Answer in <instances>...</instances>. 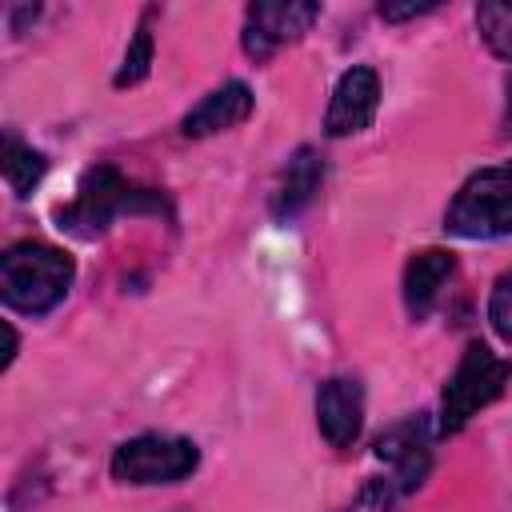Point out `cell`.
<instances>
[{
    "label": "cell",
    "mask_w": 512,
    "mask_h": 512,
    "mask_svg": "<svg viewBox=\"0 0 512 512\" xmlns=\"http://www.w3.org/2000/svg\"><path fill=\"white\" fill-rule=\"evenodd\" d=\"M124 212L128 216H140V212L172 216L168 200L156 188H136L112 164H96L80 176L76 196L64 208H56V228L76 236V240H100L112 228V220Z\"/></svg>",
    "instance_id": "6da1fadb"
},
{
    "label": "cell",
    "mask_w": 512,
    "mask_h": 512,
    "mask_svg": "<svg viewBox=\"0 0 512 512\" xmlns=\"http://www.w3.org/2000/svg\"><path fill=\"white\" fill-rule=\"evenodd\" d=\"M76 260L64 248L20 240L0 256V296L20 316H48L72 288Z\"/></svg>",
    "instance_id": "7a4b0ae2"
},
{
    "label": "cell",
    "mask_w": 512,
    "mask_h": 512,
    "mask_svg": "<svg viewBox=\"0 0 512 512\" xmlns=\"http://www.w3.org/2000/svg\"><path fill=\"white\" fill-rule=\"evenodd\" d=\"M508 380H512V360H504V356H496L488 344L472 340V344L460 352L452 376L444 380L436 432H440V436L460 432L480 408H488L492 400L504 396Z\"/></svg>",
    "instance_id": "3957f363"
},
{
    "label": "cell",
    "mask_w": 512,
    "mask_h": 512,
    "mask_svg": "<svg viewBox=\"0 0 512 512\" xmlns=\"http://www.w3.org/2000/svg\"><path fill=\"white\" fill-rule=\"evenodd\" d=\"M444 232L460 240H500L512 232V160L472 172L444 212Z\"/></svg>",
    "instance_id": "277c9868"
},
{
    "label": "cell",
    "mask_w": 512,
    "mask_h": 512,
    "mask_svg": "<svg viewBox=\"0 0 512 512\" xmlns=\"http://www.w3.org/2000/svg\"><path fill=\"white\" fill-rule=\"evenodd\" d=\"M200 468V448L188 436H160L144 432L124 440L112 452V476L132 488H156V484H180Z\"/></svg>",
    "instance_id": "5b68a950"
},
{
    "label": "cell",
    "mask_w": 512,
    "mask_h": 512,
    "mask_svg": "<svg viewBox=\"0 0 512 512\" xmlns=\"http://www.w3.org/2000/svg\"><path fill=\"white\" fill-rule=\"evenodd\" d=\"M316 20H320V4H312V0H260V4H248V12H244L240 44H244L248 60L264 64L284 44L300 40Z\"/></svg>",
    "instance_id": "8992f818"
},
{
    "label": "cell",
    "mask_w": 512,
    "mask_h": 512,
    "mask_svg": "<svg viewBox=\"0 0 512 512\" xmlns=\"http://www.w3.org/2000/svg\"><path fill=\"white\" fill-rule=\"evenodd\" d=\"M376 460L388 464V476H392V484L404 496L416 492L428 480V468H432V428H428V416L416 412V416H404L392 428H384L376 436Z\"/></svg>",
    "instance_id": "52a82bcc"
},
{
    "label": "cell",
    "mask_w": 512,
    "mask_h": 512,
    "mask_svg": "<svg viewBox=\"0 0 512 512\" xmlns=\"http://www.w3.org/2000/svg\"><path fill=\"white\" fill-rule=\"evenodd\" d=\"M376 108H380V76H376V68L352 64L332 88V100H328V112H324V132L336 136V140L340 136H356L376 120Z\"/></svg>",
    "instance_id": "ba28073f"
},
{
    "label": "cell",
    "mask_w": 512,
    "mask_h": 512,
    "mask_svg": "<svg viewBox=\"0 0 512 512\" xmlns=\"http://www.w3.org/2000/svg\"><path fill=\"white\" fill-rule=\"evenodd\" d=\"M316 428L332 448H352L364 428V388L356 376H332L316 392Z\"/></svg>",
    "instance_id": "9c48e42d"
},
{
    "label": "cell",
    "mask_w": 512,
    "mask_h": 512,
    "mask_svg": "<svg viewBox=\"0 0 512 512\" xmlns=\"http://www.w3.org/2000/svg\"><path fill=\"white\" fill-rule=\"evenodd\" d=\"M256 108V96L244 80H224L220 88H212L192 112H184L180 120V136L188 140H204V136H216V132H228L236 124H244Z\"/></svg>",
    "instance_id": "30bf717a"
},
{
    "label": "cell",
    "mask_w": 512,
    "mask_h": 512,
    "mask_svg": "<svg viewBox=\"0 0 512 512\" xmlns=\"http://www.w3.org/2000/svg\"><path fill=\"white\" fill-rule=\"evenodd\" d=\"M320 180H324V156H320L316 148L300 144V148L288 156V164L280 168L276 184H272V200H268L272 220H280V224L296 220V216L312 204V196L320 192Z\"/></svg>",
    "instance_id": "8fae6325"
},
{
    "label": "cell",
    "mask_w": 512,
    "mask_h": 512,
    "mask_svg": "<svg viewBox=\"0 0 512 512\" xmlns=\"http://www.w3.org/2000/svg\"><path fill=\"white\" fill-rule=\"evenodd\" d=\"M456 272V256L448 248H424L412 252V260L404 264V308L412 320H428V312L440 300V288L452 280Z\"/></svg>",
    "instance_id": "7c38bea8"
},
{
    "label": "cell",
    "mask_w": 512,
    "mask_h": 512,
    "mask_svg": "<svg viewBox=\"0 0 512 512\" xmlns=\"http://www.w3.org/2000/svg\"><path fill=\"white\" fill-rule=\"evenodd\" d=\"M0 172H4V184H8L16 196H28V192L44 180L48 160H44V152H36L32 144H24V140H16V136H4Z\"/></svg>",
    "instance_id": "4fadbf2b"
},
{
    "label": "cell",
    "mask_w": 512,
    "mask_h": 512,
    "mask_svg": "<svg viewBox=\"0 0 512 512\" xmlns=\"http://www.w3.org/2000/svg\"><path fill=\"white\" fill-rule=\"evenodd\" d=\"M148 20H152V8L140 16V24H136L128 48H124V60H120L116 80H112L116 88H132V84H140V80L152 72V52H156V44H152V28H148Z\"/></svg>",
    "instance_id": "5bb4252c"
},
{
    "label": "cell",
    "mask_w": 512,
    "mask_h": 512,
    "mask_svg": "<svg viewBox=\"0 0 512 512\" xmlns=\"http://www.w3.org/2000/svg\"><path fill=\"white\" fill-rule=\"evenodd\" d=\"M476 28L484 36V44L512 64V4L508 0H484L476 4Z\"/></svg>",
    "instance_id": "9a60e30c"
},
{
    "label": "cell",
    "mask_w": 512,
    "mask_h": 512,
    "mask_svg": "<svg viewBox=\"0 0 512 512\" xmlns=\"http://www.w3.org/2000/svg\"><path fill=\"white\" fill-rule=\"evenodd\" d=\"M400 496H404V492L392 484V476H372V480L356 492V500H352L348 508H340V512H396Z\"/></svg>",
    "instance_id": "2e32d148"
},
{
    "label": "cell",
    "mask_w": 512,
    "mask_h": 512,
    "mask_svg": "<svg viewBox=\"0 0 512 512\" xmlns=\"http://www.w3.org/2000/svg\"><path fill=\"white\" fill-rule=\"evenodd\" d=\"M488 324L500 340L512 344V272L496 276L492 284V296H488Z\"/></svg>",
    "instance_id": "e0dca14e"
},
{
    "label": "cell",
    "mask_w": 512,
    "mask_h": 512,
    "mask_svg": "<svg viewBox=\"0 0 512 512\" xmlns=\"http://www.w3.org/2000/svg\"><path fill=\"white\" fill-rule=\"evenodd\" d=\"M428 12H436V4L432 0H424V4H380V20H412V16H428Z\"/></svg>",
    "instance_id": "ac0fdd59"
},
{
    "label": "cell",
    "mask_w": 512,
    "mask_h": 512,
    "mask_svg": "<svg viewBox=\"0 0 512 512\" xmlns=\"http://www.w3.org/2000/svg\"><path fill=\"white\" fill-rule=\"evenodd\" d=\"M500 132L512 136V72H508V80H504V120H500Z\"/></svg>",
    "instance_id": "d6986e66"
},
{
    "label": "cell",
    "mask_w": 512,
    "mask_h": 512,
    "mask_svg": "<svg viewBox=\"0 0 512 512\" xmlns=\"http://www.w3.org/2000/svg\"><path fill=\"white\" fill-rule=\"evenodd\" d=\"M4 340H8V348H4V360H0V368H12V360H16V348H20V340H16V332H12V324H4Z\"/></svg>",
    "instance_id": "ffe728a7"
}]
</instances>
